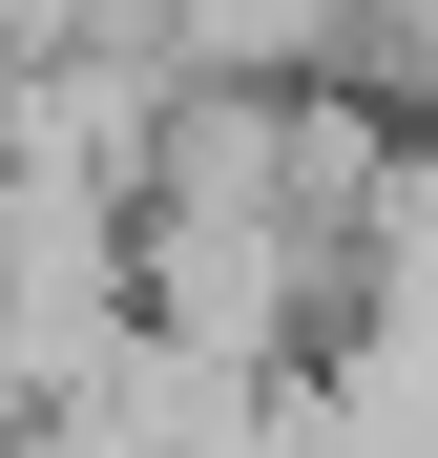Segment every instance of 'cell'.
I'll list each match as a JSON object with an SVG mask.
<instances>
[{"label":"cell","mask_w":438,"mask_h":458,"mask_svg":"<svg viewBox=\"0 0 438 458\" xmlns=\"http://www.w3.org/2000/svg\"><path fill=\"white\" fill-rule=\"evenodd\" d=\"M146 42H167L188 84H334L355 0H146Z\"/></svg>","instance_id":"obj_1"}]
</instances>
